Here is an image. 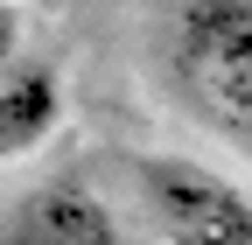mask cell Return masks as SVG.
I'll list each match as a JSON object with an SVG mask.
<instances>
[{
	"mask_svg": "<svg viewBox=\"0 0 252 245\" xmlns=\"http://www.w3.org/2000/svg\"><path fill=\"white\" fill-rule=\"evenodd\" d=\"M133 203L154 245H252V196L196 154H133Z\"/></svg>",
	"mask_w": 252,
	"mask_h": 245,
	"instance_id": "7a4b0ae2",
	"label": "cell"
},
{
	"mask_svg": "<svg viewBox=\"0 0 252 245\" xmlns=\"http://www.w3.org/2000/svg\"><path fill=\"white\" fill-rule=\"evenodd\" d=\"M0 245H119V217L84 175H42L7 196Z\"/></svg>",
	"mask_w": 252,
	"mask_h": 245,
	"instance_id": "277c9868",
	"label": "cell"
},
{
	"mask_svg": "<svg viewBox=\"0 0 252 245\" xmlns=\"http://www.w3.org/2000/svg\"><path fill=\"white\" fill-rule=\"evenodd\" d=\"M168 77L203 126L252 154V0H182L161 14Z\"/></svg>",
	"mask_w": 252,
	"mask_h": 245,
	"instance_id": "6da1fadb",
	"label": "cell"
},
{
	"mask_svg": "<svg viewBox=\"0 0 252 245\" xmlns=\"http://www.w3.org/2000/svg\"><path fill=\"white\" fill-rule=\"evenodd\" d=\"M70 91H63V63L49 49H21L14 42V7L0 14V161L21 168L28 154H42L56 140Z\"/></svg>",
	"mask_w": 252,
	"mask_h": 245,
	"instance_id": "3957f363",
	"label": "cell"
}]
</instances>
